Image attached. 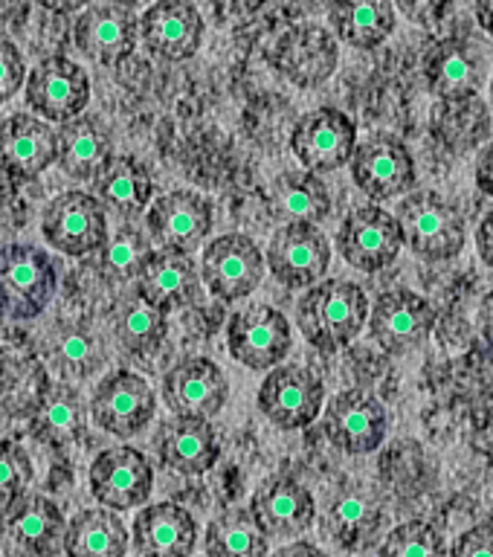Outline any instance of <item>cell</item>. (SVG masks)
<instances>
[{
	"label": "cell",
	"instance_id": "5bb4252c",
	"mask_svg": "<svg viewBox=\"0 0 493 557\" xmlns=\"http://www.w3.org/2000/svg\"><path fill=\"white\" fill-rule=\"evenodd\" d=\"M325 400V383L305 366H276L259 386V409L279 430L313 424Z\"/></svg>",
	"mask_w": 493,
	"mask_h": 557
},
{
	"label": "cell",
	"instance_id": "ba28073f",
	"mask_svg": "<svg viewBox=\"0 0 493 557\" xmlns=\"http://www.w3.org/2000/svg\"><path fill=\"white\" fill-rule=\"evenodd\" d=\"M230 355L252 372L276 369L294 346V331L282 311L270 305H247L226 325Z\"/></svg>",
	"mask_w": 493,
	"mask_h": 557
},
{
	"label": "cell",
	"instance_id": "4316f807",
	"mask_svg": "<svg viewBox=\"0 0 493 557\" xmlns=\"http://www.w3.org/2000/svg\"><path fill=\"white\" fill-rule=\"evenodd\" d=\"M131 540L139 557H189L198 546V522L177 503L146 505L134 517Z\"/></svg>",
	"mask_w": 493,
	"mask_h": 557
},
{
	"label": "cell",
	"instance_id": "cb8c5ba5",
	"mask_svg": "<svg viewBox=\"0 0 493 557\" xmlns=\"http://www.w3.org/2000/svg\"><path fill=\"white\" fill-rule=\"evenodd\" d=\"M139 17L125 3H90L76 17V47L87 59L113 64L137 47Z\"/></svg>",
	"mask_w": 493,
	"mask_h": 557
},
{
	"label": "cell",
	"instance_id": "b9f144b4",
	"mask_svg": "<svg viewBox=\"0 0 493 557\" xmlns=\"http://www.w3.org/2000/svg\"><path fill=\"white\" fill-rule=\"evenodd\" d=\"M26 85L24 55L17 52L15 44L0 38V104L9 102L12 96Z\"/></svg>",
	"mask_w": 493,
	"mask_h": 557
},
{
	"label": "cell",
	"instance_id": "bcb514c9",
	"mask_svg": "<svg viewBox=\"0 0 493 557\" xmlns=\"http://www.w3.org/2000/svg\"><path fill=\"white\" fill-rule=\"evenodd\" d=\"M270 557H329L322 548H317L308 540H294V543H287V546L276 548Z\"/></svg>",
	"mask_w": 493,
	"mask_h": 557
},
{
	"label": "cell",
	"instance_id": "7402d4cb",
	"mask_svg": "<svg viewBox=\"0 0 493 557\" xmlns=\"http://www.w3.org/2000/svg\"><path fill=\"white\" fill-rule=\"evenodd\" d=\"M139 38L157 59H192L204 41V17L186 0H160L139 17Z\"/></svg>",
	"mask_w": 493,
	"mask_h": 557
},
{
	"label": "cell",
	"instance_id": "ffe728a7",
	"mask_svg": "<svg viewBox=\"0 0 493 557\" xmlns=\"http://www.w3.org/2000/svg\"><path fill=\"white\" fill-rule=\"evenodd\" d=\"M59 163V137L50 122L15 113L0 122V172L12 181H35Z\"/></svg>",
	"mask_w": 493,
	"mask_h": 557
},
{
	"label": "cell",
	"instance_id": "d6986e66",
	"mask_svg": "<svg viewBox=\"0 0 493 557\" xmlns=\"http://www.w3.org/2000/svg\"><path fill=\"white\" fill-rule=\"evenodd\" d=\"M230 383L209 357H183L165 372L163 400L177 418H212L221 412Z\"/></svg>",
	"mask_w": 493,
	"mask_h": 557
},
{
	"label": "cell",
	"instance_id": "6da1fadb",
	"mask_svg": "<svg viewBox=\"0 0 493 557\" xmlns=\"http://www.w3.org/2000/svg\"><path fill=\"white\" fill-rule=\"evenodd\" d=\"M369 322V296L343 278H322L305 290L296 305V325L303 337L325 355L352 346Z\"/></svg>",
	"mask_w": 493,
	"mask_h": 557
},
{
	"label": "cell",
	"instance_id": "f1b7e54d",
	"mask_svg": "<svg viewBox=\"0 0 493 557\" xmlns=\"http://www.w3.org/2000/svg\"><path fill=\"white\" fill-rule=\"evenodd\" d=\"M87 421H90V407H85L82 392L70 383H52L35 400L29 433L52 450H64L87 433Z\"/></svg>",
	"mask_w": 493,
	"mask_h": 557
},
{
	"label": "cell",
	"instance_id": "ee69618b",
	"mask_svg": "<svg viewBox=\"0 0 493 557\" xmlns=\"http://www.w3.org/2000/svg\"><path fill=\"white\" fill-rule=\"evenodd\" d=\"M477 186L485 191L488 198H493V143L482 148L477 163Z\"/></svg>",
	"mask_w": 493,
	"mask_h": 557
},
{
	"label": "cell",
	"instance_id": "ab89813d",
	"mask_svg": "<svg viewBox=\"0 0 493 557\" xmlns=\"http://www.w3.org/2000/svg\"><path fill=\"white\" fill-rule=\"evenodd\" d=\"M381 557H447V543L435 525L424 520H409L386 534Z\"/></svg>",
	"mask_w": 493,
	"mask_h": 557
},
{
	"label": "cell",
	"instance_id": "603a6c76",
	"mask_svg": "<svg viewBox=\"0 0 493 557\" xmlns=\"http://www.w3.org/2000/svg\"><path fill=\"white\" fill-rule=\"evenodd\" d=\"M64 513L41 494H24L0 511V540L15 557L44 555L64 534Z\"/></svg>",
	"mask_w": 493,
	"mask_h": 557
},
{
	"label": "cell",
	"instance_id": "4fadbf2b",
	"mask_svg": "<svg viewBox=\"0 0 493 557\" xmlns=\"http://www.w3.org/2000/svg\"><path fill=\"white\" fill-rule=\"evenodd\" d=\"M348 169L357 189L374 203L398 198L416 186V160L409 148L392 134H372L363 143H357Z\"/></svg>",
	"mask_w": 493,
	"mask_h": 557
},
{
	"label": "cell",
	"instance_id": "7c38bea8",
	"mask_svg": "<svg viewBox=\"0 0 493 557\" xmlns=\"http://www.w3.org/2000/svg\"><path fill=\"white\" fill-rule=\"evenodd\" d=\"M157 398L137 372L116 369L104 374L90 395V418L99 430L120 438L143 433L155 418Z\"/></svg>",
	"mask_w": 493,
	"mask_h": 557
},
{
	"label": "cell",
	"instance_id": "30bf717a",
	"mask_svg": "<svg viewBox=\"0 0 493 557\" xmlns=\"http://www.w3.org/2000/svg\"><path fill=\"white\" fill-rule=\"evenodd\" d=\"M24 99L38 120L64 125L85 113V104L90 99V78L82 64L64 55H52L29 70Z\"/></svg>",
	"mask_w": 493,
	"mask_h": 557
},
{
	"label": "cell",
	"instance_id": "1f68e13d",
	"mask_svg": "<svg viewBox=\"0 0 493 557\" xmlns=\"http://www.w3.org/2000/svg\"><path fill=\"white\" fill-rule=\"evenodd\" d=\"M331 212V195L320 174L282 172L270 183V218L282 226L320 224Z\"/></svg>",
	"mask_w": 493,
	"mask_h": 557
},
{
	"label": "cell",
	"instance_id": "7a4b0ae2",
	"mask_svg": "<svg viewBox=\"0 0 493 557\" xmlns=\"http://www.w3.org/2000/svg\"><path fill=\"white\" fill-rule=\"evenodd\" d=\"M395 221L400 226L404 244L424 261L453 259L465 250V242H468L465 215L439 191H409L398 203Z\"/></svg>",
	"mask_w": 493,
	"mask_h": 557
},
{
	"label": "cell",
	"instance_id": "e575fe53",
	"mask_svg": "<svg viewBox=\"0 0 493 557\" xmlns=\"http://www.w3.org/2000/svg\"><path fill=\"white\" fill-rule=\"evenodd\" d=\"M329 24L348 47L374 50L395 33L398 15L390 0H340L329 7Z\"/></svg>",
	"mask_w": 493,
	"mask_h": 557
},
{
	"label": "cell",
	"instance_id": "9c48e42d",
	"mask_svg": "<svg viewBox=\"0 0 493 557\" xmlns=\"http://www.w3.org/2000/svg\"><path fill=\"white\" fill-rule=\"evenodd\" d=\"M291 148L305 172L329 174L352 163L357 148V125L337 108H317L299 116L291 134Z\"/></svg>",
	"mask_w": 493,
	"mask_h": 557
},
{
	"label": "cell",
	"instance_id": "5b68a950",
	"mask_svg": "<svg viewBox=\"0 0 493 557\" xmlns=\"http://www.w3.org/2000/svg\"><path fill=\"white\" fill-rule=\"evenodd\" d=\"M264 270V252L244 233L218 235L200 256V282L209 287V294L224 302L247 299L261 285Z\"/></svg>",
	"mask_w": 493,
	"mask_h": 557
},
{
	"label": "cell",
	"instance_id": "836d02e7",
	"mask_svg": "<svg viewBox=\"0 0 493 557\" xmlns=\"http://www.w3.org/2000/svg\"><path fill=\"white\" fill-rule=\"evenodd\" d=\"M131 534L111 508H85L64 529L67 557H125Z\"/></svg>",
	"mask_w": 493,
	"mask_h": 557
},
{
	"label": "cell",
	"instance_id": "d590c367",
	"mask_svg": "<svg viewBox=\"0 0 493 557\" xmlns=\"http://www.w3.org/2000/svg\"><path fill=\"white\" fill-rule=\"evenodd\" d=\"M204 548L207 557H268L270 537L250 508H230L207 525Z\"/></svg>",
	"mask_w": 493,
	"mask_h": 557
},
{
	"label": "cell",
	"instance_id": "4dcf8cb0",
	"mask_svg": "<svg viewBox=\"0 0 493 557\" xmlns=\"http://www.w3.org/2000/svg\"><path fill=\"white\" fill-rule=\"evenodd\" d=\"M56 137H59V165L73 181H94L99 169L113 157L111 131L90 113L59 125Z\"/></svg>",
	"mask_w": 493,
	"mask_h": 557
},
{
	"label": "cell",
	"instance_id": "e0dca14e",
	"mask_svg": "<svg viewBox=\"0 0 493 557\" xmlns=\"http://www.w3.org/2000/svg\"><path fill=\"white\" fill-rule=\"evenodd\" d=\"M264 259L279 285L299 290L317 285L329 273L331 244L317 224H287L270 238Z\"/></svg>",
	"mask_w": 493,
	"mask_h": 557
},
{
	"label": "cell",
	"instance_id": "f546056e",
	"mask_svg": "<svg viewBox=\"0 0 493 557\" xmlns=\"http://www.w3.org/2000/svg\"><path fill=\"white\" fill-rule=\"evenodd\" d=\"M94 186L104 212L111 209L113 215L122 218V224L148 212L151 195H155V183H151L148 169L137 157L128 154H113L94 177Z\"/></svg>",
	"mask_w": 493,
	"mask_h": 557
},
{
	"label": "cell",
	"instance_id": "8992f818",
	"mask_svg": "<svg viewBox=\"0 0 493 557\" xmlns=\"http://www.w3.org/2000/svg\"><path fill=\"white\" fill-rule=\"evenodd\" d=\"M383 520H386V505H383L381 491L363 479H346L331 494L322 511V531L340 548L360 552L378 540Z\"/></svg>",
	"mask_w": 493,
	"mask_h": 557
},
{
	"label": "cell",
	"instance_id": "484cf974",
	"mask_svg": "<svg viewBox=\"0 0 493 557\" xmlns=\"http://www.w3.org/2000/svg\"><path fill=\"white\" fill-rule=\"evenodd\" d=\"M488 59L477 44L465 38H444L427 55V82L444 102H465L485 85Z\"/></svg>",
	"mask_w": 493,
	"mask_h": 557
},
{
	"label": "cell",
	"instance_id": "f35d334b",
	"mask_svg": "<svg viewBox=\"0 0 493 557\" xmlns=\"http://www.w3.org/2000/svg\"><path fill=\"white\" fill-rule=\"evenodd\" d=\"M155 252L151 235L137 230L134 224H122L116 233L102 244L99 250V273L108 282H137V276L146 268L148 256Z\"/></svg>",
	"mask_w": 493,
	"mask_h": 557
},
{
	"label": "cell",
	"instance_id": "60d3db41",
	"mask_svg": "<svg viewBox=\"0 0 493 557\" xmlns=\"http://www.w3.org/2000/svg\"><path fill=\"white\" fill-rule=\"evenodd\" d=\"M33 479L35 468L29 453L17 442L0 438V508H7L12 499L24 496Z\"/></svg>",
	"mask_w": 493,
	"mask_h": 557
},
{
	"label": "cell",
	"instance_id": "8d00e7d4",
	"mask_svg": "<svg viewBox=\"0 0 493 557\" xmlns=\"http://www.w3.org/2000/svg\"><path fill=\"white\" fill-rule=\"evenodd\" d=\"M165 331H169L165 313L155 305H148L137 290L122 296L113 311V334H116L122 351H128V355L143 357L157 351L163 346Z\"/></svg>",
	"mask_w": 493,
	"mask_h": 557
},
{
	"label": "cell",
	"instance_id": "7dc6e473",
	"mask_svg": "<svg viewBox=\"0 0 493 557\" xmlns=\"http://www.w3.org/2000/svg\"><path fill=\"white\" fill-rule=\"evenodd\" d=\"M473 15H477L479 26H482L488 35H493V0H479L477 7H473Z\"/></svg>",
	"mask_w": 493,
	"mask_h": 557
},
{
	"label": "cell",
	"instance_id": "52a82bcc",
	"mask_svg": "<svg viewBox=\"0 0 493 557\" xmlns=\"http://www.w3.org/2000/svg\"><path fill=\"white\" fill-rule=\"evenodd\" d=\"M400 247H404V235L398 221L378 203L352 209L340 224L337 250L355 270L381 273L395 264Z\"/></svg>",
	"mask_w": 493,
	"mask_h": 557
},
{
	"label": "cell",
	"instance_id": "44dd1931",
	"mask_svg": "<svg viewBox=\"0 0 493 557\" xmlns=\"http://www.w3.org/2000/svg\"><path fill=\"white\" fill-rule=\"evenodd\" d=\"M250 511L268 537H299L317 520V503L303 482L291 476H270L252 491Z\"/></svg>",
	"mask_w": 493,
	"mask_h": 557
},
{
	"label": "cell",
	"instance_id": "ac0fdd59",
	"mask_svg": "<svg viewBox=\"0 0 493 557\" xmlns=\"http://www.w3.org/2000/svg\"><path fill=\"white\" fill-rule=\"evenodd\" d=\"M146 226L163 250L192 252L212 233V200L198 191H165L146 212Z\"/></svg>",
	"mask_w": 493,
	"mask_h": 557
},
{
	"label": "cell",
	"instance_id": "83f0119b",
	"mask_svg": "<svg viewBox=\"0 0 493 557\" xmlns=\"http://www.w3.org/2000/svg\"><path fill=\"white\" fill-rule=\"evenodd\" d=\"M157 456L183 476H200L215 468L221 444L207 418H172L157 433Z\"/></svg>",
	"mask_w": 493,
	"mask_h": 557
},
{
	"label": "cell",
	"instance_id": "8fae6325",
	"mask_svg": "<svg viewBox=\"0 0 493 557\" xmlns=\"http://www.w3.org/2000/svg\"><path fill=\"white\" fill-rule=\"evenodd\" d=\"M87 479H90V494L102 508L131 511L148 503L155 487V468L146 459V453L131 444H120L96 456Z\"/></svg>",
	"mask_w": 493,
	"mask_h": 557
},
{
	"label": "cell",
	"instance_id": "d4e9b609",
	"mask_svg": "<svg viewBox=\"0 0 493 557\" xmlns=\"http://www.w3.org/2000/svg\"><path fill=\"white\" fill-rule=\"evenodd\" d=\"M137 294L163 313L192 308L200 299V268L177 250H155L137 276Z\"/></svg>",
	"mask_w": 493,
	"mask_h": 557
},
{
	"label": "cell",
	"instance_id": "7bdbcfd3",
	"mask_svg": "<svg viewBox=\"0 0 493 557\" xmlns=\"http://www.w3.org/2000/svg\"><path fill=\"white\" fill-rule=\"evenodd\" d=\"M447 557H493V522H482L459 534Z\"/></svg>",
	"mask_w": 493,
	"mask_h": 557
},
{
	"label": "cell",
	"instance_id": "c3c4849f",
	"mask_svg": "<svg viewBox=\"0 0 493 557\" xmlns=\"http://www.w3.org/2000/svg\"><path fill=\"white\" fill-rule=\"evenodd\" d=\"M491 104H493V78H491Z\"/></svg>",
	"mask_w": 493,
	"mask_h": 557
},
{
	"label": "cell",
	"instance_id": "9a60e30c",
	"mask_svg": "<svg viewBox=\"0 0 493 557\" xmlns=\"http://www.w3.org/2000/svg\"><path fill=\"white\" fill-rule=\"evenodd\" d=\"M435 322L433 305L407 287H395L374 299L369 308V337L390 355H407L430 337Z\"/></svg>",
	"mask_w": 493,
	"mask_h": 557
},
{
	"label": "cell",
	"instance_id": "f6af8a7d",
	"mask_svg": "<svg viewBox=\"0 0 493 557\" xmlns=\"http://www.w3.org/2000/svg\"><path fill=\"white\" fill-rule=\"evenodd\" d=\"M477 250H479V259L485 261L488 268L493 270V209L485 215V221L479 224Z\"/></svg>",
	"mask_w": 493,
	"mask_h": 557
},
{
	"label": "cell",
	"instance_id": "277c9868",
	"mask_svg": "<svg viewBox=\"0 0 493 557\" xmlns=\"http://www.w3.org/2000/svg\"><path fill=\"white\" fill-rule=\"evenodd\" d=\"M41 233L52 250L64 256H90L108 242V212L90 191H61L44 207Z\"/></svg>",
	"mask_w": 493,
	"mask_h": 557
},
{
	"label": "cell",
	"instance_id": "3957f363",
	"mask_svg": "<svg viewBox=\"0 0 493 557\" xmlns=\"http://www.w3.org/2000/svg\"><path fill=\"white\" fill-rule=\"evenodd\" d=\"M59 287L52 256L33 244H9L0 250V317L35 320L47 311Z\"/></svg>",
	"mask_w": 493,
	"mask_h": 557
},
{
	"label": "cell",
	"instance_id": "74e56055",
	"mask_svg": "<svg viewBox=\"0 0 493 557\" xmlns=\"http://www.w3.org/2000/svg\"><path fill=\"white\" fill-rule=\"evenodd\" d=\"M50 360L70 377H90L104 366L102 339L87 329L85 322H64L50 339Z\"/></svg>",
	"mask_w": 493,
	"mask_h": 557
},
{
	"label": "cell",
	"instance_id": "2e32d148",
	"mask_svg": "<svg viewBox=\"0 0 493 557\" xmlns=\"http://www.w3.org/2000/svg\"><path fill=\"white\" fill-rule=\"evenodd\" d=\"M325 433L348 456H366L386 442L390 412L372 392L343 389L325 407Z\"/></svg>",
	"mask_w": 493,
	"mask_h": 557
},
{
	"label": "cell",
	"instance_id": "d6a6232c",
	"mask_svg": "<svg viewBox=\"0 0 493 557\" xmlns=\"http://www.w3.org/2000/svg\"><path fill=\"white\" fill-rule=\"evenodd\" d=\"M279 67L296 85H320L337 67V44L320 26H303L279 44Z\"/></svg>",
	"mask_w": 493,
	"mask_h": 557
}]
</instances>
